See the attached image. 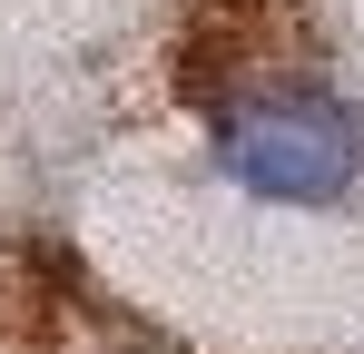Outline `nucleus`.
<instances>
[{"instance_id":"obj_1","label":"nucleus","mask_w":364,"mask_h":354,"mask_svg":"<svg viewBox=\"0 0 364 354\" xmlns=\"http://www.w3.org/2000/svg\"><path fill=\"white\" fill-rule=\"evenodd\" d=\"M207 128H217L227 177L276 207H335L364 177V109L305 69H256L237 89H217Z\"/></svg>"}]
</instances>
